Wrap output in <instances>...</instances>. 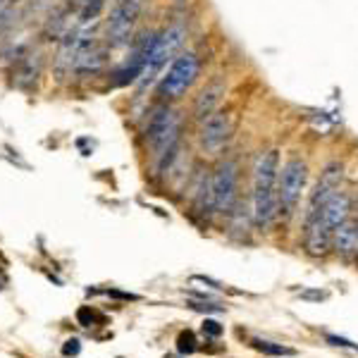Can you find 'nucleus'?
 Wrapping results in <instances>:
<instances>
[{
    "label": "nucleus",
    "instance_id": "obj_2",
    "mask_svg": "<svg viewBox=\"0 0 358 358\" xmlns=\"http://www.w3.org/2000/svg\"><path fill=\"white\" fill-rule=\"evenodd\" d=\"M141 134L143 143L151 148L155 160L165 155L170 148H175L177 143H182V120H179V113L172 108V103L160 101L158 106H153Z\"/></svg>",
    "mask_w": 358,
    "mask_h": 358
},
{
    "label": "nucleus",
    "instance_id": "obj_21",
    "mask_svg": "<svg viewBox=\"0 0 358 358\" xmlns=\"http://www.w3.org/2000/svg\"><path fill=\"white\" fill-rule=\"evenodd\" d=\"M354 220H356V227H358V210H356V217H354Z\"/></svg>",
    "mask_w": 358,
    "mask_h": 358
},
{
    "label": "nucleus",
    "instance_id": "obj_15",
    "mask_svg": "<svg viewBox=\"0 0 358 358\" xmlns=\"http://www.w3.org/2000/svg\"><path fill=\"white\" fill-rule=\"evenodd\" d=\"M253 346H256L258 351H263V354H275V356H292L294 354L292 349H285V346L263 342V339H253Z\"/></svg>",
    "mask_w": 358,
    "mask_h": 358
},
{
    "label": "nucleus",
    "instance_id": "obj_12",
    "mask_svg": "<svg viewBox=\"0 0 358 358\" xmlns=\"http://www.w3.org/2000/svg\"><path fill=\"white\" fill-rule=\"evenodd\" d=\"M332 248L339 253V256H344V258H349L351 253L358 251V227H356L354 217H349V220H346L342 227L334 229Z\"/></svg>",
    "mask_w": 358,
    "mask_h": 358
},
{
    "label": "nucleus",
    "instance_id": "obj_11",
    "mask_svg": "<svg viewBox=\"0 0 358 358\" xmlns=\"http://www.w3.org/2000/svg\"><path fill=\"white\" fill-rule=\"evenodd\" d=\"M222 96H224V86L220 82H213L208 84L194 101V120L196 122H203V120L210 117L215 110H220V103H222Z\"/></svg>",
    "mask_w": 358,
    "mask_h": 358
},
{
    "label": "nucleus",
    "instance_id": "obj_3",
    "mask_svg": "<svg viewBox=\"0 0 358 358\" xmlns=\"http://www.w3.org/2000/svg\"><path fill=\"white\" fill-rule=\"evenodd\" d=\"M201 74V57L196 50H182L158 79V96L163 103L182 101Z\"/></svg>",
    "mask_w": 358,
    "mask_h": 358
},
{
    "label": "nucleus",
    "instance_id": "obj_14",
    "mask_svg": "<svg viewBox=\"0 0 358 358\" xmlns=\"http://www.w3.org/2000/svg\"><path fill=\"white\" fill-rule=\"evenodd\" d=\"M177 351H179V354H194V351H196V337H194V332H189V330L179 332V337H177Z\"/></svg>",
    "mask_w": 358,
    "mask_h": 358
},
{
    "label": "nucleus",
    "instance_id": "obj_6",
    "mask_svg": "<svg viewBox=\"0 0 358 358\" xmlns=\"http://www.w3.org/2000/svg\"><path fill=\"white\" fill-rule=\"evenodd\" d=\"M239 184V165L236 160L224 158L210 172V203L213 213H232Z\"/></svg>",
    "mask_w": 358,
    "mask_h": 358
},
{
    "label": "nucleus",
    "instance_id": "obj_5",
    "mask_svg": "<svg viewBox=\"0 0 358 358\" xmlns=\"http://www.w3.org/2000/svg\"><path fill=\"white\" fill-rule=\"evenodd\" d=\"M308 182V165L303 158H289L280 170V187H277V199H280V215H294L299 203H301V194Z\"/></svg>",
    "mask_w": 358,
    "mask_h": 358
},
{
    "label": "nucleus",
    "instance_id": "obj_7",
    "mask_svg": "<svg viewBox=\"0 0 358 358\" xmlns=\"http://www.w3.org/2000/svg\"><path fill=\"white\" fill-rule=\"evenodd\" d=\"M234 134V120L227 110H215L208 120L201 122L199 143L208 155H220L227 148L229 138Z\"/></svg>",
    "mask_w": 358,
    "mask_h": 358
},
{
    "label": "nucleus",
    "instance_id": "obj_8",
    "mask_svg": "<svg viewBox=\"0 0 358 358\" xmlns=\"http://www.w3.org/2000/svg\"><path fill=\"white\" fill-rule=\"evenodd\" d=\"M342 177H344V165L337 163V160H334V163H327L325 167H322L320 179H317L313 192H310V199H308V206H306L303 220L320 215L322 208L327 206V201H330L332 196L339 192V187H342Z\"/></svg>",
    "mask_w": 358,
    "mask_h": 358
},
{
    "label": "nucleus",
    "instance_id": "obj_1",
    "mask_svg": "<svg viewBox=\"0 0 358 358\" xmlns=\"http://www.w3.org/2000/svg\"><path fill=\"white\" fill-rule=\"evenodd\" d=\"M280 151L270 148L258 155L256 167H253V210L251 217L258 229H268L280 215V199H277V187H280Z\"/></svg>",
    "mask_w": 358,
    "mask_h": 358
},
{
    "label": "nucleus",
    "instance_id": "obj_19",
    "mask_svg": "<svg viewBox=\"0 0 358 358\" xmlns=\"http://www.w3.org/2000/svg\"><path fill=\"white\" fill-rule=\"evenodd\" d=\"M192 308H196V310H206V313H215V310H220V306H210V303H189Z\"/></svg>",
    "mask_w": 358,
    "mask_h": 358
},
{
    "label": "nucleus",
    "instance_id": "obj_16",
    "mask_svg": "<svg viewBox=\"0 0 358 358\" xmlns=\"http://www.w3.org/2000/svg\"><path fill=\"white\" fill-rule=\"evenodd\" d=\"M98 317H101V315H98L96 310H91L89 306L79 308V313H77V320H79V325H82V327H91L98 320Z\"/></svg>",
    "mask_w": 358,
    "mask_h": 358
},
{
    "label": "nucleus",
    "instance_id": "obj_10",
    "mask_svg": "<svg viewBox=\"0 0 358 358\" xmlns=\"http://www.w3.org/2000/svg\"><path fill=\"white\" fill-rule=\"evenodd\" d=\"M72 27H77V20L69 15V10L65 5H60L57 10H53L43 22V29H41V38L45 43H60L62 36L69 31Z\"/></svg>",
    "mask_w": 358,
    "mask_h": 358
},
{
    "label": "nucleus",
    "instance_id": "obj_9",
    "mask_svg": "<svg viewBox=\"0 0 358 358\" xmlns=\"http://www.w3.org/2000/svg\"><path fill=\"white\" fill-rule=\"evenodd\" d=\"M315 217H320V220L327 224V229L334 234V229L342 227V224L351 217V196L339 189V192L327 201V206L322 208L320 215H315Z\"/></svg>",
    "mask_w": 358,
    "mask_h": 358
},
{
    "label": "nucleus",
    "instance_id": "obj_4",
    "mask_svg": "<svg viewBox=\"0 0 358 358\" xmlns=\"http://www.w3.org/2000/svg\"><path fill=\"white\" fill-rule=\"evenodd\" d=\"M143 13V0H115L106 15L103 36L110 50L127 48L136 36V27Z\"/></svg>",
    "mask_w": 358,
    "mask_h": 358
},
{
    "label": "nucleus",
    "instance_id": "obj_17",
    "mask_svg": "<svg viewBox=\"0 0 358 358\" xmlns=\"http://www.w3.org/2000/svg\"><path fill=\"white\" fill-rule=\"evenodd\" d=\"M79 351H82V344H79V339H67L65 346H62V356H77Z\"/></svg>",
    "mask_w": 358,
    "mask_h": 358
},
{
    "label": "nucleus",
    "instance_id": "obj_13",
    "mask_svg": "<svg viewBox=\"0 0 358 358\" xmlns=\"http://www.w3.org/2000/svg\"><path fill=\"white\" fill-rule=\"evenodd\" d=\"M38 69H41V60H38V55H31V53L24 55L22 60L15 62V82L20 86L36 82Z\"/></svg>",
    "mask_w": 358,
    "mask_h": 358
},
{
    "label": "nucleus",
    "instance_id": "obj_20",
    "mask_svg": "<svg viewBox=\"0 0 358 358\" xmlns=\"http://www.w3.org/2000/svg\"><path fill=\"white\" fill-rule=\"evenodd\" d=\"M327 342H332L334 346H349V349H356V346L351 344V342H346V339H339V337H332V334L327 337Z\"/></svg>",
    "mask_w": 358,
    "mask_h": 358
},
{
    "label": "nucleus",
    "instance_id": "obj_18",
    "mask_svg": "<svg viewBox=\"0 0 358 358\" xmlns=\"http://www.w3.org/2000/svg\"><path fill=\"white\" fill-rule=\"evenodd\" d=\"M203 332H206V334H210V337H220V334H222V327L217 325L215 320H206V322H203Z\"/></svg>",
    "mask_w": 358,
    "mask_h": 358
}]
</instances>
